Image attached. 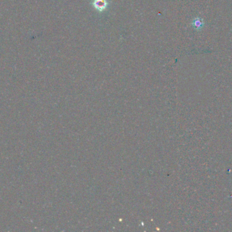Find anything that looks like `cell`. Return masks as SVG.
I'll list each match as a JSON object with an SVG mask.
<instances>
[{"instance_id": "obj_1", "label": "cell", "mask_w": 232, "mask_h": 232, "mask_svg": "<svg viewBox=\"0 0 232 232\" xmlns=\"http://www.w3.org/2000/svg\"><path fill=\"white\" fill-rule=\"evenodd\" d=\"M92 5L99 12H103L107 8L108 3L107 0H94Z\"/></svg>"}]
</instances>
